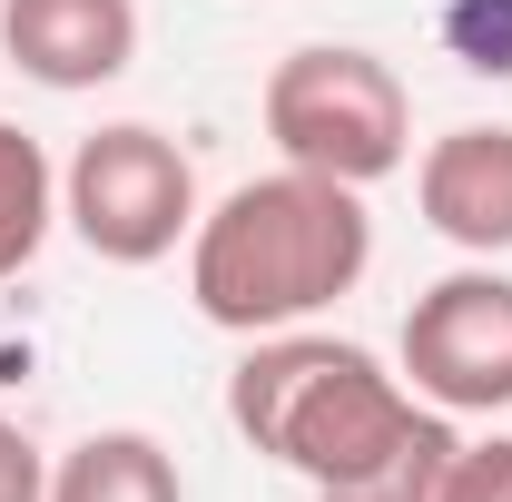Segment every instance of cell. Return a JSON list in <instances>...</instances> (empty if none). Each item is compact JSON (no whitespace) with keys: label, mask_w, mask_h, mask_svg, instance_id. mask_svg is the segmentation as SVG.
<instances>
[{"label":"cell","mask_w":512,"mask_h":502,"mask_svg":"<svg viewBox=\"0 0 512 502\" xmlns=\"http://www.w3.org/2000/svg\"><path fill=\"white\" fill-rule=\"evenodd\" d=\"M424 227L463 256H512V128H444L414 168Z\"/></svg>","instance_id":"7"},{"label":"cell","mask_w":512,"mask_h":502,"mask_svg":"<svg viewBox=\"0 0 512 502\" xmlns=\"http://www.w3.org/2000/svg\"><path fill=\"white\" fill-rule=\"evenodd\" d=\"M434 502H512V434L453 443V463H444V483H434Z\"/></svg>","instance_id":"12"},{"label":"cell","mask_w":512,"mask_h":502,"mask_svg":"<svg viewBox=\"0 0 512 502\" xmlns=\"http://www.w3.org/2000/svg\"><path fill=\"white\" fill-rule=\"evenodd\" d=\"M60 217L99 266H158V256H178V237H197V168L168 128L109 119L69 148Z\"/></svg>","instance_id":"4"},{"label":"cell","mask_w":512,"mask_h":502,"mask_svg":"<svg viewBox=\"0 0 512 502\" xmlns=\"http://www.w3.org/2000/svg\"><path fill=\"white\" fill-rule=\"evenodd\" d=\"M50 227H60V168L20 119H0V286L50 247Z\"/></svg>","instance_id":"9"},{"label":"cell","mask_w":512,"mask_h":502,"mask_svg":"<svg viewBox=\"0 0 512 502\" xmlns=\"http://www.w3.org/2000/svg\"><path fill=\"white\" fill-rule=\"evenodd\" d=\"M0 60L40 89H109L138 60V0H0Z\"/></svg>","instance_id":"6"},{"label":"cell","mask_w":512,"mask_h":502,"mask_svg":"<svg viewBox=\"0 0 512 502\" xmlns=\"http://www.w3.org/2000/svg\"><path fill=\"white\" fill-rule=\"evenodd\" d=\"M266 138L286 168L375 188L414 158V99H404L394 60L355 50V40H306L266 69Z\"/></svg>","instance_id":"3"},{"label":"cell","mask_w":512,"mask_h":502,"mask_svg":"<svg viewBox=\"0 0 512 502\" xmlns=\"http://www.w3.org/2000/svg\"><path fill=\"white\" fill-rule=\"evenodd\" d=\"M0 502H50V453L0 414Z\"/></svg>","instance_id":"13"},{"label":"cell","mask_w":512,"mask_h":502,"mask_svg":"<svg viewBox=\"0 0 512 502\" xmlns=\"http://www.w3.org/2000/svg\"><path fill=\"white\" fill-rule=\"evenodd\" d=\"M227 424H237L266 463L306 473L325 493V483H355V473L394 463L404 443L434 424V404L404 375H384L365 345L286 325V335H256L247 365L227 375Z\"/></svg>","instance_id":"2"},{"label":"cell","mask_w":512,"mask_h":502,"mask_svg":"<svg viewBox=\"0 0 512 502\" xmlns=\"http://www.w3.org/2000/svg\"><path fill=\"white\" fill-rule=\"evenodd\" d=\"M453 50L463 69H483V79H512V0H453Z\"/></svg>","instance_id":"11"},{"label":"cell","mask_w":512,"mask_h":502,"mask_svg":"<svg viewBox=\"0 0 512 502\" xmlns=\"http://www.w3.org/2000/svg\"><path fill=\"white\" fill-rule=\"evenodd\" d=\"M444 463H453V424L434 414L424 434L404 443L394 463H375V473H355V483H325L316 502H434V483H444Z\"/></svg>","instance_id":"10"},{"label":"cell","mask_w":512,"mask_h":502,"mask_svg":"<svg viewBox=\"0 0 512 502\" xmlns=\"http://www.w3.org/2000/svg\"><path fill=\"white\" fill-rule=\"evenodd\" d=\"M50 502H188L178 483V453L138 424H109V434H79L50 463Z\"/></svg>","instance_id":"8"},{"label":"cell","mask_w":512,"mask_h":502,"mask_svg":"<svg viewBox=\"0 0 512 502\" xmlns=\"http://www.w3.org/2000/svg\"><path fill=\"white\" fill-rule=\"evenodd\" d=\"M404 384L434 414H503L512 404V276L493 256L434 276L404 306Z\"/></svg>","instance_id":"5"},{"label":"cell","mask_w":512,"mask_h":502,"mask_svg":"<svg viewBox=\"0 0 512 502\" xmlns=\"http://www.w3.org/2000/svg\"><path fill=\"white\" fill-rule=\"evenodd\" d=\"M375 266V217H365V188L345 178H316V168H276V178H247L217 207H197L188 237V296L217 335H286L325 315L335 296H355Z\"/></svg>","instance_id":"1"}]
</instances>
